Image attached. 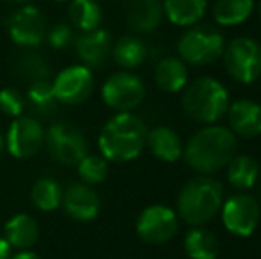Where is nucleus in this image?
Here are the masks:
<instances>
[{"instance_id":"36","label":"nucleus","mask_w":261,"mask_h":259,"mask_svg":"<svg viewBox=\"0 0 261 259\" xmlns=\"http://www.w3.org/2000/svg\"><path fill=\"white\" fill-rule=\"evenodd\" d=\"M7 2H14V4H25V2H29V0H7Z\"/></svg>"},{"instance_id":"17","label":"nucleus","mask_w":261,"mask_h":259,"mask_svg":"<svg viewBox=\"0 0 261 259\" xmlns=\"http://www.w3.org/2000/svg\"><path fill=\"white\" fill-rule=\"evenodd\" d=\"M146 146L155 158L162 162H178L183 156V140L178 133L169 126H156L146 135Z\"/></svg>"},{"instance_id":"12","label":"nucleus","mask_w":261,"mask_h":259,"mask_svg":"<svg viewBox=\"0 0 261 259\" xmlns=\"http://www.w3.org/2000/svg\"><path fill=\"white\" fill-rule=\"evenodd\" d=\"M45 144V130L38 119L20 116L11 123L6 135V148L14 158H31Z\"/></svg>"},{"instance_id":"32","label":"nucleus","mask_w":261,"mask_h":259,"mask_svg":"<svg viewBox=\"0 0 261 259\" xmlns=\"http://www.w3.org/2000/svg\"><path fill=\"white\" fill-rule=\"evenodd\" d=\"M46 39H48L50 46L55 50H64L75 41V34H73V27L68 23H59L46 32Z\"/></svg>"},{"instance_id":"30","label":"nucleus","mask_w":261,"mask_h":259,"mask_svg":"<svg viewBox=\"0 0 261 259\" xmlns=\"http://www.w3.org/2000/svg\"><path fill=\"white\" fill-rule=\"evenodd\" d=\"M76 167H79V176L82 183L89 185V187L103 183L109 176V165H107V160L103 156L86 155L76 163Z\"/></svg>"},{"instance_id":"11","label":"nucleus","mask_w":261,"mask_h":259,"mask_svg":"<svg viewBox=\"0 0 261 259\" xmlns=\"http://www.w3.org/2000/svg\"><path fill=\"white\" fill-rule=\"evenodd\" d=\"M7 32L13 43L25 48H36L46 39L48 25L45 14L38 7L21 6L7 20Z\"/></svg>"},{"instance_id":"7","label":"nucleus","mask_w":261,"mask_h":259,"mask_svg":"<svg viewBox=\"0 0 261 259\" xmlns=\"http://www.w3.org/2000/svg\"><path fill=\"white\" fill-rule=\"evenodd\" d=\"M144 94V82L130 71L112 73L101 87L105 105L116 112H132L142 103Z\"/></svg>"},{"instance_id":"13","label":"nucleus","mask_w":261,"mask_h":259,"mask_svg":"<svg viewBox=\"0 0 261 259\" xmlns=\"http://www.w3.org/2000/svg\"><path fill=\"white\" fill-rule=\"evenodd\" d=\"M52 85L57 101L66 105H79L93 94L94 76L84 64L68 66L52 80Z\"/></svg>"},{"instance_id":"16","label":"nucleus","mask_w":261,"mask_h":259,"mask_svg":"<svg viewBox=\"0 0 261 259\" xmlns=\"http://www.w3.org/2000/svg\"><path fill=\"white\" fill-rule=\"evenodd\" d=\"M229 130L237 137L256 138L261 135V105L252 100H238L227 108Z\"/></svg>"},{"instance_id":"1","label":"nucleus","mask_w":261,"mask_h":259,"mask_svg":"<svg viewBox=\"0 0 261 259\" xmlns=\"http://www.w3.org/2000/svg\"><path fill=\"white\" fill-rule=\"evenodd\" d=\"M237 135L226 126L208 125L192 135L183 148L187 165L199 174H212L222 170L237 155Z\"/></svg>"},{"instance_id":"28","label":"nucleus","mask_w":261,"mask_h":259,"mask_svg":"<svg viewBox=\"0 0 261 259\" xmlns=\"http://www.w3.org/2000/svg\"><path fill=\"white\" fill-rule=\"evenodd\" d=\"M27 101L32 105L36 112H41V114H50L57 107V98L54 93V85L50 80H38V82H32L29 87L27 93Z\"/></svg>"},{"instance_id":"38","label":"nucleus","mask_w":261,"mask_h":259,"mask_svg":"<svg viewBox=\"0 0 261 259\" xmlns=\"http://www.w3.org/2000/svg\"><path fill=\"white\" fill-rule=\"evenodd\" d=\"M55 2H71V0H55Z\"/></svg>"},{"instance_id":"33","label":"nucleus","mask_w":261,"mask_h":259,"mask_svg":"<svg viewBox=\"0 0 261 259\" xmlns=\"http://www.w3.org/2000/svg\"><path fill=\"white\" fill-rule=\"evenodd\" d=\"M11 247L9 243L4 240V236H0V259H9L11 257Z\"/></svg>"},{"instance_id":"4","label":"nucleus","mask_w":261,"mask_h":259,"mask_svg":"<svg viewBox=\"0 0 261 259\" xmlns=\"http://www.w3.org/2000/svg\"><path fill=\"white\" fill-rule=\"evenodd\" d=\"M229 93L212 76H199L183 89L181 105L185 114L201 125H215L229 108Z\"/></svg>"},{"instance_id":"24","label":"nucleus","mask_w":261,"mask_h":259,"mask_svg":"<svg viewBox=\"0 0 261 259\" xmlns=\"http://www.w3.org/2000/svg\"><path fill=\"white\" fill-rule=\"evenodd\" d=\"M68 14L71 27L80 32L96 31L103 20V11L96 0H71Z\"/></svg>"},{"instance_id":"15","label":"nucleus","mask_w":261,"mask_h":259,"mask_svg":"<svg viewBox=\"0 0 261 259\" xmlns=\"http://www.w3.org/2000/svg\"><path fill=\"white\" fill-rule=\"evenodd\" d=\"M73 43H75L76 55L87 68L101 66L112 52V38H110L109 31L101 27L96 31L80 32L79 36H75Z\"/></svg>"},{"instance_id":"18","label":"nucleus","mask_w":261,"mask_h":259,"mask_svg":"<svg viewBox=\"0 0 261 259\" xmlns=\"http://www.w3.org/2000/svg\"><path fill=\"white\" fill-rule=\"evenodd\" d=\"M39 238V225L31 215L18 213L13 215L4 225V240L11 249L31 250V247Z\"/></svg>"},{"instance_id":"31","label":"nucleus","mask_w":261,"mask_h":259,"mask_svg":"<svg viewBox=\"0 0 261 259\" xmlns=\"http://www.w3.org/2000/svg\"><path fill=\"white\" fill-rule=\"evenodd\" d=\"M0 110L9 118H20L25 110V98L21 96L20 91L13 87L0 91Z\"/></svg>"},{"instance_id":"8","label":"nucleus","mask_w":261,"mask_h":259,"mask_svg":"<svg viewBox=\"0 0 261 259\" xmlns=\"http://www.w3.org/2000/svg\"><path fill=\"white\" fill-rule=\"evenodd\" d=\"M50 156L62 165H76L87 155V140L79 128L69 123H55L45 133Z\"/></svg>"},{"instance_id":"10","label":"nucleus","mask_w":261,"mask_h":259,"mask_svg":"<svg viewBox=\"0 0 261 259\" xmlns=\"http://www.w3.org/2000/svg\"><path fill=\"white\" fill-rule=\"evenodd\" d=\"M139 238L151 245H162L174 238L178 233V215L174 210L164 204H153L142 210L135 222Z\"/></svg>"},{"instance_id":"25","label":"nucleus","mask_w":261,"mask_h":259,"mask_svg":"<svg viewBox=\"0 0 261 259\" xmlns=\"http://www.w3.org/2000/svg\"><path fill=\"white\" fill-rule=\"evenodd\" d=\"M110 53L121 68L134 69L146 61L148 48H146L144 41L137 36H123L116 41Z\"/></svg>"},{"instance_id":"35","label":"nucleus","mask_w":261,"mask_h":259,"mask_svg":"<svg viewBox=\"0 0 261 259\" xmlns=\"http://www.w3.org/2000/svg\"><path fill=\"white\" fill-rule=\"evenodd\" d=\"M4 148H6V137H4V135L0 133V153L4 151Z\"/></svg>"},{"instance_id":"5","label":"nucleus","mask_w":261,"mask_h":259,"mask_svg":"<svg viewBox=\"0 0 261 259\" xmlns=\"http://www.w3.org/2000/svg\"><path fill=\"white\" fill-rule=\"evenodd\" d=\"M226 48L222 32L213 25H192L178 41L179 59L190 66H208L219 61Z\"/></svg>"},{"instance_id":"14","label":"nucleus","mask_w":261,"mask_h":259,"mask_svg":"<svg viewBox=\"0 0 261 259\" xmlns=\"http://www.w3.org/2000/svg\"><path fill=\"white\" fill-rule=\"evenodd\" d=\"M61 206L75 220L89 222L98 217L101 200L93 187L86 183H73L62 192Z\"/></svg>"},{"instance_id":"27","label":"nucleus","mask_w":261,"mask_h":259,"mask_svg":"<svg viewBox=\"0 0 261 259\" xmlns=\"http://www.w3.org/2000/svg\"><path fill=\"white\" fill-rule=\"evenodd\" d=\"M34 206L41 211H54L62 203V188L52 178H39L31 190Z\"/></svg>"},{"instance_id":"6","label":"nucleus","mask_w":261,"mask_h":259,"mask_svg":"<svg viewBox=\"0 0 261 259\" xmlns=\"http://www.w3.org/2000/svg\"><path fill=\"white\" fill-rule=\"evenodd\" d=\"M226 71L238 83H252L261 76V45L252 38H234L224 48Z\"/></svg>"},{"instance_id":"34","label":"nucleus","mask_w":261,"mask_h":259,"mask_svg":"<svg viewBox=\"0 0 261 259\" xmlns=\"http://www.w3.org/2000/svg\"><path fill=\"white\" fill-rule=\"evenodd\" d=\"M9 259H41V257H39L36 252H32V250H20V252L11 256Z\"/></svg>"},{"instance_id":"21","label":"nucleus","mask_w":261,"mask_h":259,"mask_svg":"<svg viewBox=\"0 0 261 259\" xmlns=\"http://www.w3.org/2000/svg\"><path fill=\"white\" fill-rule=\"evenodd\" d=\"M164 14L178 27H192L203 20L206 13V0H164Z\"/></svg>"},{"instance_id":"2","label":"nucleus","mask_w":261,"mask_h":259,"mask_svg":"<svg viewBox=\"0 0 261 259\" xmlns=\"http://www.w3.org/2000/svg\"><path fill=\"white\" fill-rule=\"evenodd\" d=\"M144 121L134 112H117L103 125L98 137L101 156L109 162L126 163L135 160L146 148Z\"/></svg>"},{"instance_id":"22","label":"nucleus","mask_w":261,"mask_h":259,"mask_svg":"<svg viewBox=\"0 0 261 259\" xmlns=\"http://www.w3.org/2000/svg\"><path fill=\"white\" fill-rule=\"evenodd\" d=\"M183 247L190 259H217L220 254L219 238L204 225L189 229L183 240Z\"/></svg>"},{"instance_id":"23","label":"nucleus","mask_w":261,"mask_h":259,"mask_svg":"<svg viewBox=\"0 0 261 259\" xmlns=\"http://www.w3.org/2000/svg\"><path fill=\"white\" fill-rule=\"evenodd\" d=\"M226 169L227 181L237 190H251L259 180V165L251 155H234Z\"/></svg>"},{"instance_id":"3","label":"nucleus","mask_w":261,"mask_h":259,"mask_svg":"<svg viewBox=\"0 0 261 259\" xmlns=\"http://www.w3.org/2000/svg\"><path fill=\"white\" fill-rule=\"evenodd\" d=\"M224 203V188L219 180L206 174L189 180L178 194L176 210L179 218L190 225H206L220 213Z\"/></svg>"},{"instance_id":"29","label":"nucleus","mask_w":261,"mask_h":259,"mask_svg":"<svg viewBox=\"0 0 261 259\" xmlns=\"http://www.w3.org/2000/svg\"><path fill=\"white\" fill-rule=\"evenodd\" d=\"M16 73L27 82H38V80H48L50 76V64L45 57L39 53H23L16 61Z\"/></svg>"},{"instance_id":"26","label":"nucleus","mask_w":261,"mask_h":259,"mask_svg":"<svg viewBox=\"0 0 261 259\" xmlns=\"http://www.w3.org/2000/svg\"><path fill=\"white\" fill-rule=\"evenodd\" d=\"M254 0H217L213 6V18L222 27H234L251 18Z\"/></svg>"},{"instance_id":"19","label":"nucleus","mask_w":261,"mask_h":259,"mask_svg":"<svg viewBox=\"0 0 261 259\" xmlns=\"http://www.w3.org/2000/svg\"><path fill=\"white\" fill-rule=\"evenodd\" d=\"M164 18V7L160 0H134L128 9L126 20L132 31L148 34L153 32Z\"/></svg>"},{"instance_id":"9","label":"nucleus","mask_w":261,"mask_h":259,"mask_svg":"<svg viewBox=\"0 0 261 259\" xmlns=\"http://www.w3.org/2000/svg\"><path fill=\"white\" fill-rule=\"evenodd\" d=\"M222 224L234 236H251L261 220V208L256 197L240 192L231 195L220 208Z\"/></svg>"},{"instance_id":"37","label":"nucleus","mask_w":261,"mask_h":259,"mask_svg":"<svg viewBox=\"0 0 261 259\" xmlns=\"http://www.w3.org/2000/svg\"><path fill=\"white\" fill-rule=\"evenodd\" d=\"M258 13H259V18H261V0H259V6H258Z\"/></svg>"},{"instance_id":"20","label":"nucleus","mask_w":261,"mask_h":259,"mask_svg":"<svg viewBox=\"0 0 261 259\" xmlns=\"http://www.w3.org/2000/svg\"><path fill=\"white\" fill-rule=\"evenodd\" d=\"M155 83L164 93H179L189 83V69L179 57H165L155 68Z\"/></svg>"}]
</instances>
